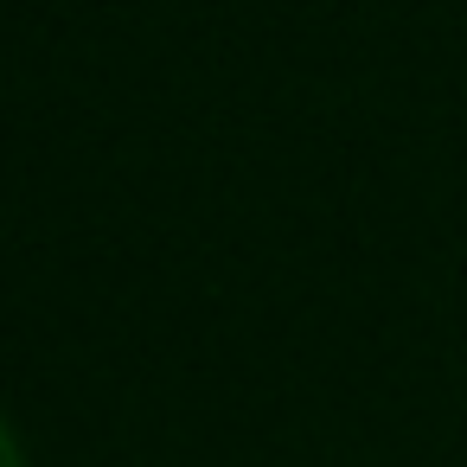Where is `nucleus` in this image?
<instances>
[{
    "label": "nucleus",
    "instance_id": "obj_1",
    "mask_svg": "<svg viewBox=\"0 0 467 467\" xmlns=\"http://www.w3.org/2000/svg\"><path fill=\"white\" fill-rule=\"evenodd\" d=\"M0 467H26V461H20V441H14L7 422H0Z\"/></svg>",
    "mask_w": 467,
    "mask_h": 467
}]
</instances>
